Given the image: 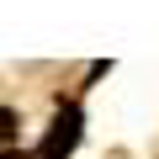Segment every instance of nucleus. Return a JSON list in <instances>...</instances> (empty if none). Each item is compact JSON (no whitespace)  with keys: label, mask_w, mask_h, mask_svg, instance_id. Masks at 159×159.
Instances as JSON below:
<instances>
[{"label":"nucleus","mask_w":159,"mask_h":159,"mask_svg":"<svg viewBox=\"0 0 159 159\" xmlns=\"http://www.w3.org/2000/svg\"><path fill=\"white\" fill-rule=\"evenodd\" d=\"M53 127H58V133L43 143V159H58V154H69V148H74V127H80V111H64Z\"/></svg>","instance_id":"f257e3e1"}]
</instances>
